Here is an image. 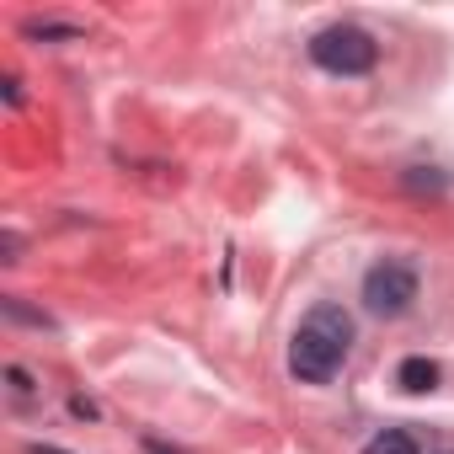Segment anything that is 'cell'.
Listing matches in <instances>:
<instances>
[{
  "instance_id": "obj_1",
  "label": "cell",
  "mask_w": 454,
  "mask_h": 454,
  "mask_svg": "<svg viewBox=\"0 0 454 454\" xmlns=\"http://www.w3.org/2000/svg\"><path fill=\"white\" fill-rule=\"evenodd\" d=\"M348 353H353V316L342 305L321 300L289 337V374L300 385H326V380H337Z\"/></svg>"
},
{
  "instance_id": "obj_2",
  "label": "cell",
  "mask_w": 454,
  "mask_h": 454,
  "mask_svg": "<svg viewBox=\"0 0 454 454\" xmlns=\"http://www.w3.org/2000/svg\"><path fill=\"white\" fill-rule=\"evenodd\" d=\"M310 59L326 75H369L380 65V43L374 33H364L358 22H332L310 38Z\"/></svg>"
},
{
  "instance_id": "obj_3",
  "label": "cell",
  "mask_w": 454,
  "mask_h": 454,
  "mask_svg": "<svg viewBox=\"0 0 454 454\" xmlns=\"http://www.w3.org/2000/svg\"><path fill=\"white\" fill-rule=\"evenodd\" d=\"M417 294H422V273H417V262H406V257H380V262L364 273V310L380 316V321L406 316V310L417 305Z\"/></svg>"
},
{
  "instance_id": "obj_4",
  "label": "cell",
  "mask_w": 454,
  "mask_h": 454,
  "mask_svg": "<svg viewBox=\"0 0 454 454\" xmlns=\"http://www.w3.org/2000/svg\"><path fill=\"white\" fill-rule=\"evenodd\" d=\"M395 385H401L406 395H427V390H438V364H433L427 353H411V358H401Z\"/></svg>"
},
{
  "instance_id": "obj_5",
  "label": "cell",
  "mask_w": 454,
  "mask_h": 454,
  "mask_svg": "<svg viewBox=\"0 0 454 454\" xmlns=\"http://www.w3.org/2000/svg\"><path fill=\"white\" fill-rule=\"evenodd\" d=\"M364 454H422V443H417V433H406V427H385V433H374V438L364 443Z\"/></svg>"
},
{
  "instance_id": "obj_6",
  "label": "cell",
  "mask_w": 454,
  "mask_h": 454,
  "mask_svg": "<svg viewBox=\"0 0 454 454\" xmlns=\"http://www.w3.org/2000/svg\"><path fill=\"white\" fill-rule=\"evenodd\" d=\"M27 38H81V27H65V22H27Z\"/></svg>"
},
{
  "instance_id": "obj_7",
  "label": "cell",
  "mask_w": 454,
  "mask_h": 454,
  "mask_svg": "<svg viewBox=\"0 0 454 454\" xmlns=\"http://www.w3.org/2000/svg\"><path fill=\"white\" fill-rule=\"evenodd\" d=\"M27 454H70V449H54V443H33Z\"/></svg>"
}]
</instances>
